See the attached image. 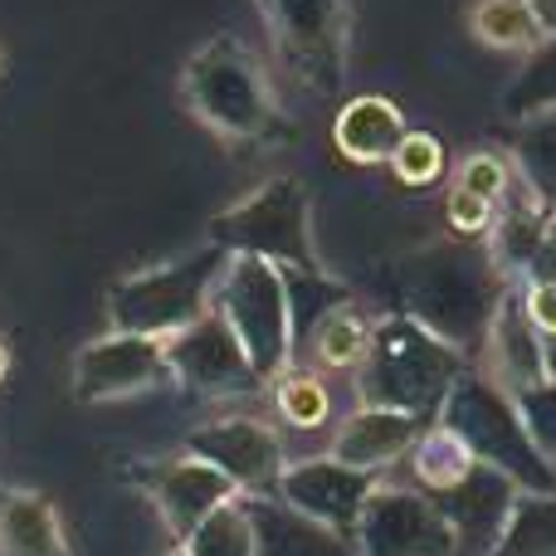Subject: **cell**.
I'll return each instance as SVG.
<instances>
[{"label":"cell","mask_w":556,"mask_h":556,"mask_svg":"<svg viewBox=\"0 0 556 556\" xmlns=\"http://www.w3.org/2000/svg\"><path fill=\"white\" fill-rule=\"evenodd\" d=\"M391 283H395V313L415 317L434 337L459 346L464 356L489 346L493 317H498L503 298L518 288L498 269L489 244L454 240V235L395 260Z\"/></svg>","instance_id":"6da1fadb"},{"label":"cell","mask_w":556,"mask_h":556,"mask_svg":"<svg viewBox=\"0 0 556 556\" xmlns=\"http://www.w3.org/2000/svg\"><path fill=\"white\" fill-rule=\"evenodd\" d=\"M469 371V356L434 337L405 313H386L371 327V346H366L362 366H356V395L362 405H381V410H405L415 420H440L444 401H450L454 381Z\"/></svg>","instance_id":"7a4b0ae2"},{"label":"cell","mask_w":556,"mask_h":556,"mask_svg":"<svg viewBox=\"0 0 556 556\" xmlns=\"http://www.w3.org/2000/svg\"><path fill=\"white\" fill-rule=\"evenodd\" d=\"M440 425H450V430L469 444L473 459L508 473L522 493H556V469L542 459L538 444H532L513 391H503L493 376L469 366V371L454 381L450 401H444V410H440Z\"/></svg>","instance_id":"3957f363"},{"label":"cell","mask_w":556,"mask_h":556,"mask_svg":"<svg viewBox=\"0 0 556 556\" xmlns=\"http://www.w3.org/2000/svg\"><path fill=\"white\" fill-rule=\"evenodd\" d=\"M186 108L225 142H260L278 132V103L260 59L230 35H215L186 59Z\"/></svg>","instance_id":"277c9868"},{"label":"cell","mask_w":556,"mask_h":556,"mask_svg":"<svg viewBox=\"0 0 556 556\" xmlns=\"http://www.w3.org/2000/svg\"><path fill=\"white\" fill-rule=\"evenodd\" d=\"M211 244L230 260H269L278 269L327 274L313 250V205H307L303 181L293 176H269L240 205L215 215Z\"/></svg>","instance_id":"5b68a950"},{"label":"cell","mask_w":556,"mask_h":556,"mask_svg":"<svg viewBox=\"0 0 556 556\" xmlns=\"http://www.w3.org/2000/svg\"><path fill=\"white\" fill-rule=\"evenodd\" d=\"M225 269H230V254L205 244L201 254H186L176 264H162V269H147L113 283V293H108L113 332L162 337V342L186 332L191 323H201L211 313Z\"/></svg>","instance_id":"8992f818"},{"label":"cell","mask_w":556,"mask_h":556,"mask_svg":"<svg viewBox=\"0 0 556 556\" xmlns=\"http://www.w3.org/2000/svg\"><path fill=\"white\" fill-rule=\"evenodd\" d=\"M215 313L240 337L244 356L264 381H278L293 362V307H288V278L269 260H230L220 288H215Z\"/></svg>","instance_id":"52a82bcc"},{"label":"cell","mask_w":556,"mask_h":556,"mask_svg":"<svg viewBox=\"0 0 556 556\" xmlns=\"http://www.w3.org/2000/svg\"><path fill=\"white\" fill-rule=\"evenodd\" d=\"M269 25L283 68L317 98L342 93L346 45H352V0H254Z\"/></svg>","instance_id":"ba28073f"},{"label":"cell","mask_w":556,"mask_h":556,"mask_svg":"<svg viewBox=\"0 0 556 556\" xmlns=\"http://www.w3.org/2000/svg\"><path fill=\"white\" fill-rule=\"evenodd\" d=\"M352 542L362 556H459L454 528L420 489H376Z\"/></svg>","instance_id":"9c48e42d"},{"label":"cell","mask_w":556,"mask_h":556,"mask_svg":"<svg viewBox=\"0 0 556 556\" xmlns=\"http://www.w3.org/2000/svg\"><path fill=\"white\" fill-rule=\"evenodd\" d=\"M166 366H172V381H181L195 395H250L264 386V376L244 356L240 337L230 332V323L215 307L186 332L166 337Z\"/></svg>","instance_id":"30bf717a"},{"label":"cell","mask_w":556,"mask_h":556,"mask_svg":"<svg viewBox=\"0 0 556 556\" xmlns=\"http://www.w3.org/2000/svg\"><path fill=\"white\" fill-rule=\"evenodd\" d=\"M186 454L205 459L211 469H220L244 498H274L278 479H283V444L264 420H250V415H225V420H211L201 430H191L186 440Z\"/></svg>","instance_id":"8fae6325"},{"label":"cell","mask_w":556,"mask_h":556,"mask_svg":"<svg viewBox=\"0 0 556 556\" xmlns=\"http://www.w3.org/2000/svg\"><path fill=\"white\" fill-rule=\"evenodd\" d=\"M172 381L162 337H137V332H108L88 342L74 356V395L84 405L123 401V395H142L152 386Z\"/></svg>","instance_id":"7c38bea8"},{"label":"cell","mask_w":556,"mask_h":556,"mask_svg":"<svg viewBox=\"0 0 556 556\" xmlns=\"http://www.w3.org/2000/svg\"><path fill=\"white\" fill-rule=\"evenodd\" d=\"M376 489H381L376 473H362V469H352V464H342V459L327 454V459L288 464L274 498L283 503V508L303 513L307 522H323V528L352 538L356 522H362L366 498H371Z\"/></svg>","instance_id":"4fadbf2b"},{"label":"cell","mask_w":556,"mask_h":556,"mask_svg":"<svg viewBox=\"0 0 556 556\" xmlns=\"http://www.w3.org/2000/svg\"><path fill=\"white\" fill-rule=\"evenodd\" d=\"M518 493L522 489L508 479V473L489 469V464H473L469 479L444 489V493H430V498H434V508L444 513V522L454 528L459 556H489L498 547L503 528H508Z\"/></svg>","instance_id":"5bb4252c"},{"label":"cell","mask_w":556,"mask_h":556,"mask_svg":"<svg viewBox=\"0 0 556 556\" xmlns=\"http://www.w3.org/2000/svg\"><path fill=\"white\" fill-rule=\"evenodd\" d=\"M147 493H152L156 513H162L166 532H172L176 542H186L211 513H220L225 503L244 498L220 469H211V464L195 459V454L156 464V469L147 473Z\"/></svg>","instance_id":"9a60e30c"},{"label":"cell","mask_w":556,"mask_h":556,"mask_svg":"<svg viewBox=\"0 0 556 556\" xmlns=\"http://www.w3.org/2000/svg\"><path fill=\"white\" fill-rule=\"evenodd\" d=\"M420 430H425V420H415V415H405V410L362 405V410L346 415L342 430H337L332 459L352 464V469H362V473H381L386 464L410 454V444L420 440Z\"/></svg>","instance_id":"2e32d148"},{"label":"cell","mask_w":556,"mask_h":556,"mask_svg":"<svg viewBox=\"0 0 556 556\" xmlns=\"http://www.w3.org/2000/svg\"><path fill=\"white\" fill-rule=\"evenodd\" d=\"M405 113L381 93H362V98H346L342 113L332 117V142L346 162L356 166H376V162H391L395 147L405 142Z\"/></svg>","instance_id":"e0dca14e"},{"label":"cell","mask_w":556,"mask_h":556,"mask_svg":"<svg viewBox=\"0 0 556 556\" xmlns=\"http://www.w3.org/2000/svg\"><path fill=\"white\" fill-rule=\"evenodd\" d=\"M483 352L493 356V381H498L503 391L518 395V391H528V386L547 381V366H542V337H538V327L528 323V313H522V288H513V293L503 298Z\"/></svg>","instance_id":"ac0fdd59"},{"label":"cell","mask_w":556,"mask_h":556,"mask_svg":"<svg viewBox=\"0 0 556 556\" xmlns=\"http://www.w3.org/2000/svg\"><path fill=\"white\" fill-rule=\"evenodd\" d=\"M254 528H260V556H362L352 538L307 522L303 513L283 508L278 498H250Z\"/></svg>","instance_id":"d6986e66"},{"label":"cell","mask_w":556,"mask_h":556,"mask_svg":"<svg viewBox=\"0 0 556 556\" xmlns=\"http://www.w3.org/2000/svg\"><path fill=\"white\" fill-rule=\"evenodd\" d=\"M0 556H74L45 493L0 489Z\"/></svg>","instance_id":"ffe728a7"},{"label":"cell","mask_w":556,"mask_h":556,"mask_svg":"<svg viewBox=\"0 0 556 556\" xmlns=\"http://www.w3.org/2000/svg\"><path fill=\"white\" fill-rule=\"evenodd\" d=\"M513 172L542 211H556V108L522 117L513 132Z\"/></svg>","instance_id":"44dd1931"},{"label":"cell","mask_w":556,"mask_h":556,"mask_svg":"<svg viewBox=\"0 0 556 556\" xmlns=\"http://www.w3.org/2000/svg\"><path fill=\"white\" fill-rule=\"evenodd\" d=\"M410 479H415V489L420 493H444V489H454V483H464L473 473V454H469V444L459 440V434L450 430V425H440V420H430L420 430V440L410 444Z\"/></svg>","instance_id":"7402d4cb"},{"label":"cell","mask_w":556,"mask_h":556,"mask_svg":"<svg viewBox=\"0 0 556 556\" xmlns=\"http://www.w3.org/2000/svg\"><path fill=\"white\" fill-rule=\"evenodd\" d=\"M552 215L556 211H542V205L532 201V191L522 205L508 201L498 211V225H493V235H489V254L498 260V269L508 274L513 283H522V274H528V264H532V254H538L542 235H547Z\"/></svg>","instance_id":"603a6c76"},{"label":"cell","mask_w":556,"mask_h":556,"mask_svg":"<svg viewBox=\"0 0 556 556\" xmlns=\"http://www.w3.org/2000/svg\"><path fill=\"white\" fill-rule=\"evenodd\" d=\"M489 556H556V493H518L508 528Z\"/></svg>","instance_id":"cb8c5ba5"},{"label":"cell","mask_w":556,"mask_h":556,"mask_svg":"<svg viewBox=\"0 0 556 556\" xmlns=\"http://www.w3.org/2000/svg\"><path fill=\"white\" fill-rule=\"evenodd\" d=\"M186 556H260V528H254L250 498L225 503L220 513L201 522L191 538L181 542Z\"/></svg>","instance_id":"d4e9b609"},{"label":"cell","mask_w":556,"mask_h":556,"mask_svg":"<svg viewBox=\"0 0 556 556\" xmlns=\"http://www.w3.org/2000/svg\"><path fill=\"white\" fill-rule=\"evenodd\" d=\"M371 327L352 303L332 307L323 323L307 332V346H313V362L317 366H332V371H346V366H362L366 346H371Z\"/></svg>","instance_id":"484cf974"},{"label":"cell","mask_w":556,"mask_h":556,"mask_svg":"<svg viewBox=\"0 0 556 556\" xmlns=\"http://www.w3.org/2000/svg\"><path fill=\"white\" fill-rule=\"evenodd\" d=\"M469 25H473V35L493 49H528L532 54V49L547 39L528 0H479Z\"/></svg>","instance_id":"4316f807"},{"label":"cell","mask_w":556,"mask_h":556,"mask_svg":"<svg viewBox=\"0 0 556 556\" xmlns=\"http://www.w3.org/2000/svg\"><path fill=\"white\" fill-rule=\"evenodd\" d=\"M542 108H556V35L542 39L528 59H522V74L513 78V88L503 93V113L522 117L542 113Z\"/></svg>","instance_id":"83f0119b"},{"label":"cell","mask_w":556,"mask_h":556,"mask_svg":"<svg viewBox=\"0 0 556 556\" xmlns=\"http://www.w3.org/2000/svg\"><path fill=\"white\" fill-rule=\"evenodd\" d=\"M274 410L293 430H323L332 415V395H327L323 376L313 371H283L274 381Z\"/></svg>","instance_id":"f1b7e54d"},{"label":"cell","mask_w":556,"mask_h":556,"mask_svg":"<svg viewBox=\"0 0 556 556\" xmlns=\"http://www.w3.org/2000/svg\"><path fill=\"white\" fill-rule=\"evenodd\" d=\"M391 172L401 186L425 191V186H434L444 176V142L434 132H405V142L391 156Z\"/></svg>","instance_id":"f546056e"},{"label":"cell","mask_w":556,"mask_h":556,"mask_svg":"<svg viewBox=\"0 0 556 556\" xmlns=\"http://www.w3.org/2000/svg\"><path fill=\"white\" fill-rule=\"evenodd\" d=\"M513 401H518L522 425H528L532 444H538L542 459H547L552 469H556V381L547 376V381H538V386H528V391H518Z\"/></svg>","instance_id":"4dcf8cb0"},{"label":"cell","mask_w":556,"mask_h":556,"mask_svg":"<svg viewBox=\"0 0 556 556\" xmlns=\"http://www.w3.org/2000/svg\"><path fill=\"white\" fill-rule=\"evenodd\" d=\"M444 220H450V235H454V240L489 244L493 225H498V205L483 201V195H473V191H459V186H454L450 201H444Z\"/></svg>","instance_id":"1f68e13d"},{"label":"cell","mask_w":556,"mask_h":556,"mask_svg":"<svg viewBox=\"0 0 556 556\" xmlns=\"http://www.w3.org/2000/svg\"><path fill=\"white\" fill-rule=\"evenodd\" d=\"M454 186L498 205V201H508V195H513V162H508V156H498V152H473L469 162L459 166Z\"/></svg>","instance_id":"d6a6232c"},{"label":"cell","mask_w":556,"mask_h":556,"mask_svg":"<svg viewBox=\"0 0 556 556\" xmlns=\"http://www.w3.org/2000/svg\"><path fill=\"white\" fill-rule=\"evenodd\" d=\"M522 313L538 327V337L556 332V283H522Z\"/></svg>","instance_id":"836d02e7"},{"label":"cell","mask_w":556,"mask_h":556,"mask_svg":"<svg viewBox=\"0 0 556 556\" xmlns=\"http://www.w3.org/2000/svg\"><path fill=\"white\" fill-rule=\"evenodd\" d=\"M522 283H556V215H552L547 235H542L538 254H532L528 274H522Z\"/></svg>","instance_id":"e575fe53"},{"label":"cell","mask_w":556,"mask_h":556,"mask_svg":"<svg viewBox=\"0 0 556 556\" xmlns=\"http://www.w3.org/2000/svg\"><path fill=\"white\" fill-rule=\"evenodd\" d=\"M532 5V15H538V25H542V35H556V0H528Z\"/></svg>","instance_id":"d590c367"},{"label":"cell","mask_w":556,"mask_h":556,"mask_svg":"<svg viewBox=\"0 0 556 556\" xmlns=\"http://www.w3.org/2000/svg\"><path fill=\"white\" fill-rule=\"evenodd\" d=\"M542 366H547V376L556 381V332L542 337Z\"/></svg>","instance_id":"8d00e7d4"},{"label":"cell","mask_w":556,"mask_h":556,"mask_svg":"<svg viewBox=\"0 0 556 556\" xmlns=\"http://www.w3.org/2000/svg\"><path fill=\"white\" fill-rule=\"evenodd\" d=\"M5 371H10V352H5V342H0V381H5Z\"/></svg>","instance_id":"74e56055"},{"label":"cell","mask_w":556,"mask_h":556,"mask_svg":"<svg viewBox=\"0 0 556 556\" xmlns=\"http://www.w3.org/2000/svg\"><path fill=\"white\" fill-rule=\"evenodd\" d=\"M172 556H186V552H172Z\"/></svg>","instance_id":"f35d334b"}]
</instances>
